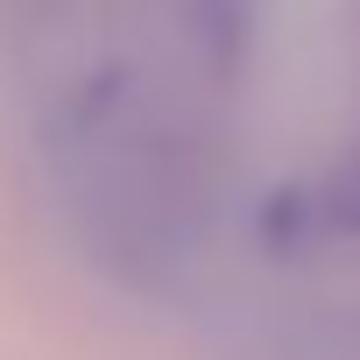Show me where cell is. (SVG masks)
Here are the masks:
<instances>
[{
    "mask_svg": "<svg viewBox=\"0 0 360 360\" xmlns=\"http://www.w3.org/2000/svg\"><path fill=\"white\" fill-rule=\"evenodd\" d=\"M120 8L127 0H106L43 29L57 43V71L43 85L36 148L85 262L134 297H184L205 269L212 226L205 141L191 120L198 92L141 36V0L120 36H99Z\"/></svg>",
    "mask_w": 360,
    "mask_h": 360,
    "instance_id": "1",
    "label": "cell"
}]
</instances>
